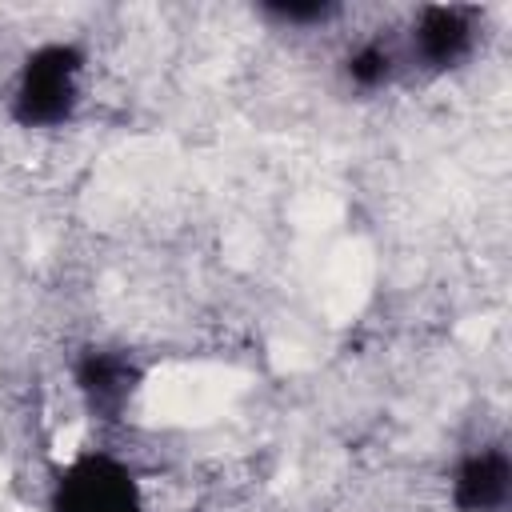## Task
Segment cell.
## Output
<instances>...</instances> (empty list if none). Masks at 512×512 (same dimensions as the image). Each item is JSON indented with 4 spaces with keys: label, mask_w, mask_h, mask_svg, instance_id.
<instances>
[{
    "label": "cell",
    "mask_w": 512,
    "mask_h": 512,
    "mask_svg": "<svg viewBox=\"0 0 512 512\" xmlns=\"http://www.w3.org/2000/svg\"><path fill=\"white\" fill-rule=\"evenodd\" d=\"M88 60L72 44H40L12 76V112L28 128H56L84 104Z\"/></svg>",
    "instance_id": "obj_1"
},
{
    "label": "cell",
    "mask_w": 512,
    "mask_h": 512,
    "mask_svg": "<svg viewBox=\"0 0 512 512\" xmlns=\"http://www.w3.org/2000/svg\"><path fill=\"white\" fill-rule=\"evenodd\" d=\"M56 512H148V500L132 476V468H124L120 460L96 452L76 460L52 492Z\"/></svg>",
    "instance_id": "obj_2"
},
{
    "label": "cell",
    "mask_w": 512,
    "mask_h": 512,
    "mask_svg": "<svg viewBox=\"0 0 512 512\" xmlns=\"http://www.w3.org/2000/svg\"><path fill=\"white\" fill-rule=\"evenodd\" d=\"M472 20H476L472 8H424L408 32L412 56L420 52V60L444 68L448 60H456L472 48V32H476Z\"/></svg>",
    "instance_id": "obj_3"
},
{
    "label": "cell",
    "mask_w": 512,
    "mask_h": 512,
    "mask_svg": "<svg viewBox=\"0 0 512 512\" xmlns=\"http://www.w3.org/2000/svg\"><path fill=\"white\" fill-rule=\"evenodd\" d=\"M452 496L464 512H500L508 500V460L500 448H480L468 456L452 480Z\"/></svg>",
    "instance_id": "obj_4"
}]
</instances>
